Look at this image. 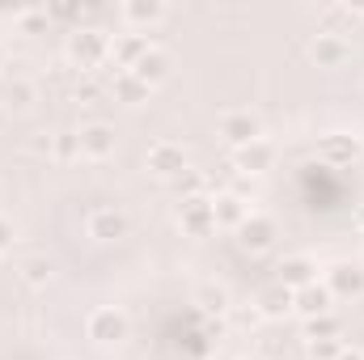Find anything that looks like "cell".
<instances>
[{
  "instance_id": "7402d4cb",
  "label": "cell",
  "mask_w": 364,
  "mask_h": 360,
  "mask_svg": "<svg viewBox=\"0 0 364 360\" xmlns=\"http://www.w3.org/2000/svg\"><path fill=\"white\" fill-rule=\"evenodd\" d=\"M17 275H21L30 288H47L51 275H55V263H51L47 255H26V259L17 263Z\"/></svg>"
},
{
  "instance_id": "e575fe53",
  "label": "cell",
  "mask_w": 364,
  "mask_h": 360,
  "mask_svg": "<svg viewBox=\"0 0 364 360\" xmlns=\"http://www.w3.org/2000/svg\"><path fill=\"white\" fill-rule=\"evenodd\" d=\"M242 360H263V356H242Z\"/></svg>"
},
{
  "instance_id": "7c38bea8",
  "label": "cell",
  "mask_w": 364,
  "mask_h": 360,
  "mask_svg": "<svg viewBox=\"0 0 364 360\" xmlns=\"http://www.w3.org/2000/svg\"><path fill=\"white\" fill-rule=\"evenodd\" d=\"M77 140H81V157H90V162L114 157V144H119V136H114L110 123H85V127L77 132Z\"/></svg>"
},
{
  "instance_id": "9c48e42d",
  "label": "cell",
  "mask_w": 364,
  "mask_h": 360,
  "mask_svg": "<svg viewBox=\"0 0 364 360\" xmlns=\"http://www.w3.org/2000/svg\"><path fill=\"white\" fill-rule=\"evenodd\" d=\"M360 153H364V140L352 136V132H326V136L318 140V157H322L326 166H352Z\"/></svg>"
},
{
  "instance_id": "d590c367",
  "label": "cell",
  "mask_w": 364,
  "mask_h": 360,
  "mask_svg": "<svg viewBox=\"0 0 364 360\" xmlns=\"http://www.w3.org/2000/svg\"><path fill=\"white\" fill-rule=\"evenodd\" d=\"M0 123H4V110H0Z\"/></svg>"
},
{
  "instance_id": "2e32d148",
  "label": "cell",
  "mask_w": 364,
  "mask_h": 360,
  "mask_svg": "<svg viewBox=\"0 0 364 360\" xmlns=\"http://www.w3.org/2000/svg\"><path fill=\"white\" fill-rule=\"evenodd\" d=\"M149 47H153L149 34H119V38H110V60H114L119 73H132V68L144 60Z\"/></svg>"
},
{
  "instance_id": "30bf717a",
  "label": "cell",
  "mask_w": 364,
  "mask_h": 360,
  "mask_svg": "<svg viewBox=\"0 0 364 360\" xmlns=\"http://www.w3.org/2000/svg\"><path fill=\"white\" fill-rule=\"evenodd\" d=\"M220 136H225V140L233 144V153H237V149L263 140V123H259V115H250V110H229V115L220 119Z\"/></svg>"
},
{
  "instance_id": "f546056e",
  "label": "cell",
  "mask_w": 364,
  "mask_h": 360,
  "mask_svg": "<svg viewBox=\"0 0 364 360\" xmlns=\"http://www.w3.org/2000/svg\"><path fill=\"white\" fill-rule=\"evenodd\" d=\"M47 17H60V21H81V4H55V9H47Z\"/></svg>"
},
{
  "instance_id": "4fadbf2b",
  "label": "cell",
  "mask_w": 364,
  "mask_h": 360,
  "mask_svg": "<svg viewBox=\"0 0 364 360\" xmlns=\"http://www.w3.org/2000/svg\"><path fill=\"white\" fill-rule=\"evenodd\" d=\"M292 305H296V292H292V288H284L279 280L263 284V288H259V297H255V309H259L267 322H279V318H288V314H292Z\"/></svg>"
},
{
  "instance_id": "cb8c5ba5",
  "label": "cell",
  "mask_w": 364,
  "mask_h": 360,
  "mask_svg": "<svg viewBox=\"0 0 364 360\" xmlns=\"http://www.w3.org/2000/svg\"><path fill=\"white\" fill-rule=\"evenodd\" d=\"M0 106H9V110H30V106H34V85L21 81V77L4 81V102H0Z\"/></svg>"
},
{
  "instance_id": "ba28073f",
  "label": "cell",
  "mask_w": 364,
  "mask_h": 360,
  "mask_svg": "<svg viewBox=\"0 0 364 360\" xmlns=\"http://www.w3.org/2000/svg\"><path fill=\"white\" fill-rule=\"evenodd\" d=\"M85 233L93 242H119V238L132 233V221H127L123 208H93L85 216Z\"/></svg>"
},
{
  "instance_id": "277c9868",
  "label": "cell",
  "mask_w": 364,
  "mask_h": 360,
  "mask_svg": "<svg viewBox=\"0 0 364 360\" xmlns=\"http://www.w3.org/2000/svg\"><path fill=\"white\" fill-rule=\"evenodd\" d=\"M144 166H149V174H153V179H161V182H174L182 170H191L186 149H182V144H174V140H157V144L149 149Z\"/></svg>"
},
{
  "instance_id": "8992f818",
  "label": "cell",
  "mask_w": 364,
  "mask_h": 360,
  "mask_svg": "<svg viewBox=\"0 0 364 360\" xmlns=\"http://www.w3.org/2000/svg\"><path fill=\"white\" fill-rule=\"evenodd\" d=\"M275 238H279V225H275V216H267V212H250V216L242 221V229H237V242H242V250H250V255L272 250Z\"/></svg>"
},
{
  "instance_id": "9a60e30c",
  "label": "cell",
  "mask_w": 364,
  "mask_h": 360,
  "mask_svg": "<svg viewBox=\"0 0 364 360\" xmlns=\"http://www.w3.org/2000/svg\"><path fill=\"white\" fill-rule=\"evenodd\" d=\"M212 212H216V229H242V221L250 216V199H242L237 191H220L212 195Z\"/></svg>"
},
{
  "instance_id": "1f68e13d",
  "label": "cell",
  "mask_w": 364,
  "mask_h": 360,
  "mask_svg": "<svg viewBox=\"0 0 364 360\" xmlns=\"http://www.w3.org/2000/svg\"><path fill=\"white\" fill-rule=\"evenodd\" d=\"M77 97H85V102L97 97V85H93V81H81V85H77Z\"/></svg>"
},
{
  "instance_id": "5b68a950",
  "label": "cell",
  "mask_w": 364,
  "mask_h": 360,
  "mask_svg": "<svg viewBox=\"0 0 364 360\" xmlns=\"http://www.w3.org/2000/svg\"><path fill=\"white\" fill-rule=\"evenodd\" d=\"M178 225L186 238H208L216 229V212H212V195H195L178 199Z\"/></svg>"
},
{
  "instance_id": "52a82bcc",
  "label": "cell",
  "mask_w": 364,
  "mask_h": 360,
  "mask_svg": "<svg viewBox=\"0 0 364 360\" xmlns=\"http://www.w3.org/2000/svg\"><path fill=\"white\" fill-rule=\"evenodd\" d=\"M305 51H309V64H314V68H343V64L352 60V43L339 38V34H322V30L309 38Z\"/></svg>"
},
{
  "instance_id": "d4e9b609",
  "label": "cell",
  "mask_w": 364,
  "mask_h": 360,
  "mask_svg": "<svg viewBox=\"0 0 364 360\" xmlns=\"http://www.w3.org/2000/svg\"><path fill=\"white\" fill-rule=\"evenodd\" d=\"M47 153H51L55 162H77V157H81V140H77V132H55Z\"/></svg>"
},
{
  "instance_id": "5bb4252c",
  "label": "cell",
  "mask_w": 364,
  "mask_h": 360,
  "mask_svg": "<svg viewBox=\"0 0 364 360\" xmlns=\"http://www.w3.org/2000/svg\"><path fill=\"white\" fill-rule=\"evenodd\" d=\"M233 166H237V174H246V179L267 174V170L275 166V144L272 140H255V144L237 149V153H233Z\"/></svg>"
},
{
  "instance_id": "603a6c76",
  "label": "cell",
  "mask_w": 364,
  "mask_h": 360,
  "mask_svg": "<svg viewBox=\"0 0 364 360\" xmlns=\"http://www.w3.org/2000/svg\"><path fill=\"white\" fill-rule=\"evenodd\" d=\"M195 305L208 309V314H225L229 309V288L225 284H199L195 288Z\"/></svg>"
},
{
  "instance_id": "d6a6232c",
  "label": "cell",
  "mask_w": 364,
  "mask_h": 360,
  "mask_svg": "<svg viewBox=\"0 0 364 360\" xmlns=\"http://www.w3.org/2000/svg\"><path fill=\"white\" fill-rule=\"evenodd\" d=\"M339 360H364V352H360V348H343V356H339Z\"/></svg>"
},
{
  "instance_id": "4dcf8cb0",
  "label": "cell",
  "mask_w": 364,
  "mask_h": 360,
  "mask_svg": "<svg viewBox=\"0 0 364 360\" xmlns=\"http://www.w3.org/2000/svg\"><path fill=\"white\" fill-rule=\"evenodd\" d=\"M9 246H13V225H9V221L0 216V255H4Z\"/></svg>"
},
{
  "instance_id": "83f0119b",
  "label": "cell",
  "mask_w": 364,
  "mask_h": 360,
  "mask_svg": "<svg viewBox=\"0 0 364 360\" xmlns=\"http://www.w3.org/2000/svg\"><path fill=\"white\" fill-rule=\"evenodd\" d=\"M47 26H51L47 9H21L17 13V30L21 34H47Z\"/></svg>"
},
{
  "instance_id": "f1b7e54d",
  "label": "cell",
  "mask_w": 364,
  "mask_h": 360,
  "mask_svg": "<svg viewBox=\"0 0 364 360\" xmlns=\"http://www.w3.org/2000/svg\"><path fill=\"white\" fill-rule=\"evenodd\" d=\"M170 186H174L178 199H195V195H203V174H199V170H182Z\"/></svg>"
},
{
  "instance_id": "6da1fadb",
  "label": "cell",
  "mask_w": 364,
  "mask_h": 360,
  "mask_svg": "<svg viewBox=\"0 0 364 360\" xmlns=\"http://www.w3.org/2000/svg\"><path fill=\"white\" fill-rule=\"evenodd\" d=\"M64 55H68L81 73H93V68H102V64L110 60V34H102V30H93V26H73Z\"/></svg>"
},
{
  "instance_id": "e0dca14e",
  "label": "cell",
  "mask_w": 364,
  "mask_h": 360,
  "mask_svg": "<svg viewBox=\"0 0 364 360\" xmlns=\"http://www.w3.org/2000/svg\"><path fill=\"white\" fill-rule=\"evenodd\" d=\"M119 13H123V21H127L132 34H144V30H153L166 17V4L161 0H127Z\"/></svg>"
},
{
  "instance_id": "44dd1931",
  "label": "cell",
  "mask_w": 364,
  "mask_h": 360,
  "mask_svg": "<svg viewBox=\"0 0 364 360\" xmlns=\"http://www.w3.org/2000/svg\"><path fill=\"white\" fill-rule=\"evenodd\" d=\"M356 17H364V4L360 9H352V4H326L322 9V34H339L343 38Z\"/></svg>"
},
{
  "instance_id": "ac0fdd59",
  "label": "cell",
  "mask_w": 364,
  "mask_h": 360,
  "mask_svg": "<svg viewBox=\"0 0 364 360\" xmlns=\"http://www.w3.org/2000/svg\"><path fill=\"white\" fill-rule=\"evenodd\" d=\"M301 318H322V314H335V297H331V288L318 280V284H309V288H301L296 292V305H292Z\"/></svg>"
},
{
  "instance_id": "836d02e7",
  "label": "cell",
  "mask_w": 364,
  "mask_h": 360,
  "mask_svg": "<svg viewBox=\"0 0 364 360\" xmlns=\"http://www.w3.org/2000/svg\"><path fill=\"white\" fill-rule=\"evenodd\" d=\"M352 221H356V229L364 233V203H356V216H352Z\"/></svg>"
},
{
  "instance_id": "484cf974",
  "label": "cell",
  "mask_w": 364,
  "mask_h": 360,
  "mask_svg": "<svg viewBox=\"0 0 364 360\" xmlns=\"http://www.w3.org/2000/svg\"><path fill=\"white\" fill-rule=\"evenodd\" d=\"M343 327L335 314H322V318H305V339H339Z\"/></svg>"
},
{
  "instance_id": "8fae6325",
  "label": "cell",
  "mask_w": 364,
  "mask_h": 360,
  "mask_svg": "<svg viewBox=\"0 0 364 360\" xmlns=\"http://www.w3.org/2000/svg\"><path fill=\"white\" fill-rule=\"evenodd\" d=\"M279 284L284 288H292V292H301V288H309V284H318V259L314 255H284L279 259Z\"/></svg>"
},
{
  "instance_id": "8d00e7d4",
  "label": "cell",
  "mask_w": 364,
  "mask_h": 360,
  "mask_svg": "<svg viewBox=\"0 0 364 360\" xmlns=\"http://www.w3.org/2000/svg\"><path fill=\"white\" fill-rule=\"evenodd\" d=\"M0 55H4V51H0Z\"/></svg>"
},
{
  "instance_id": "7a4b0ae2",
  "label": "cell",
  "mask_w": 364,
  "mask_h": 360,
  "mask_svg": "<svg viewBox=\"0 0 364 360\" xmlns=\"http://www.w3.org/2000/svg\"><path fill=\"white\" fill-rule=\"evenodd\" d=\"M85 335H90V344H97V348H119L132 335V318L119 305H97L90 318H85Z\"/></svg>"
},
{
  "instance_id": "4316f807",
  "label": "cell",
  "mask_w": 364,
  "mask_h": 360,
  "mask_svg": "<svg viewBox=\"0 0 364 360\" xmlns=\"http://www.w3.org/2000/svg\"><path fill=\"white\" fill-rule=\"evenodd\" d=\"M343 339H305V356L309 360H339L343 356Z\"/></svg>"
},
{
  "instance_id": "3957f363",
  "label": "cell",
  "mask_w": 364,
  "mask_h": 360,
  "mask_svg": "<svg viewBox=\"0 0 364 360\" xmlns=\"http://www.w3.org/2000/svg\"><path fill=\"white\" fill-rule=\"evenodd\" d=\"M322 284L331 288L335 301H356V297H364V263L339 259V263H331L322 271Z\"/></svg>"
},
{
  "instance_id": "ffe728a7",
  "label": "cell",
  "mask_w": 364,
  "mask_h": 360,
  "mask_svg": "<svg viewBox=\"0 0 364 360\" xmlns=\"http://www.w3.org/2000/svg\"><path fill=\"white\" fill-rule=\"evenodd\" d=\"M110 93H114V102H123V106H144L153 90H149L136 73H114V85H110Z\"/></svg>"
},
{
  "instance_id": "d6986e66",
  "label": "cell",
  "mask_w": 364,
  "mask_h": 360,
  "mask_svg": "<svg viewBox=\"0 0 364 360\" xmlns=\"http://www.w3.org/2000/svg\"><path fill=\"white\" fill-rule=\"evenodd\" d=\"M170 68H174V64H170V55H166L161 47H149V51H144V60H140L132 73H136V77H140L149 90H157V85L170 77Z\"/></svg>"
}]
</instances>
